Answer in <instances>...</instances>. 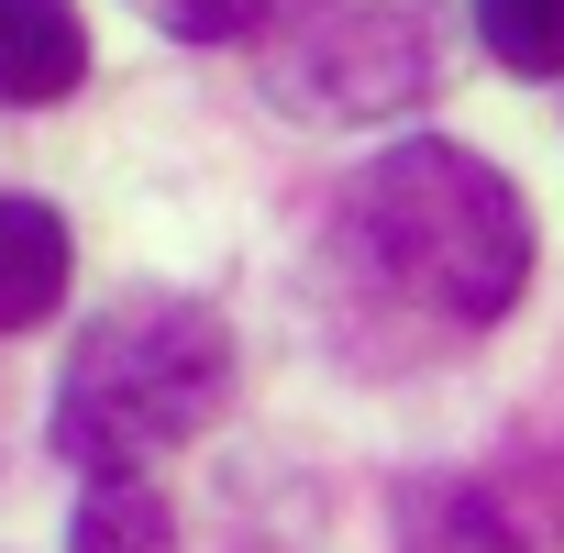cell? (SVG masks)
<instances>
[{
  "mask_svg": "<svg viewBox=\"0 0 564 553\" xmlns=\"http://www.w3.org/2000/svg\"><path fill=\"white\" fill-rule=\"evenodd\" d=\"M221 399H232V333L177 289H133L78 333L45 432L78 476L89 465H155L166 443L210 432Z\"/></svg>",
  "mask_w": 564,
  "mask_h": 553,
  "instance_id": "2",
  "label": "cell"
},
{
  "mask_svg": "<svg viewBox=\"0 0 564 553\" xmlns=\"http://www.w3.org/2000/svg\"><path fill=\"white\" fill-rule=\"evenodd\" d=\"M276 89L300 111H399L410 89H432V0H311L289 56H276Z\"/></svg>",
  "mask_w": 564,
  "mask_h": 553,
  "instance_id": "3",
  "label": "cell"
},
{
  "mask_svg": "<svg viewBox=\"0 0 564 553\" xmlns=\"http://www.w3.org/2000/svg\"><path fill=\"white\" fill-rule=\"evenodd\" d=\"M388 520H399V553H531L520 520H509L476 476H410Z\"/></svg>",
  "mask_w": 564,
  "mask_h": 553,
  "instance_id": "5",
  "label": "cell"
},
{
  "mask_svg": "<svg viewBox=\"0 0 564 553\" xmlns=\"http://www.w3.org/2000/svg\"><path fill=\"white\" fill-rule=\"evenodd\" d=\"M89 78V23L78 0H0V100L12 111H45Z\"/></svg>",
  "mask_w": 564,
  "mask_h": 553,
  "instance_id": "4",
  "label": "cell"
},
{
  "mask_svg": "<svg viewBox=\"0 0 564 553\" xmlns=\"http://www.w3.org/2000/svg\"><path fill=\"white\" fill-rule=\"evenodd\" d=\"M344 254L366 265V289L388 311L487 333L531 289V199L487 155L443 133H399L344 177Z\"/></svg>",
  "mask_w": 564,
  "mask_h": 553,
  "instance_id": "1",
  "label": "cell"
},
{
  "mask_svg": "<svg viewBox=\"0 0 564 553\" xmlns=\"http://www.w3.org/2000/svg\"><path fill=\"white\" fill-rule=\"evenodd\" d=\"M144 12H155L177 45H243V34L276 12V0H144Z\"/></svg>",
  "mask_w": 564,
  "mask_h": 553,
  "instance_id": "9",
  "label": "cell"
},
{
  "mask_svg": "<svg viewBox=\"0 0 564 553\" xmlns=\"http://www.w3.org/2000/svg\"><path fill=\"white\" fill-rule=\"evenodd\" d=\"M476 34L509 78H564V0H476Z\"/></svg>",
  "mask_w": 564,
  "mask_h": 553,
  "instance_id": "8",
  "label": "cell"
},
{
  "mask_svg": "<svg viewBox=\"0 0 564 553\" xmlns=\"http://www.w3.org/2000/svg\"><path fill=\"white\" fill-rule=\"evenodd\" d=\"M67 553H177V520H166V498L144 487V465H89Z\"/></svg>",
  "mask_w": 564,
  "mask_h": 553,
  "instance_id": "7",
  "label": "cell"
},
{
  "mask_svg": "<svg viewBox=\"0 0 564 553\" xmlns=\"http://www.w3.org/2000/svg\"><path fill=\"white\" fill-rule=\"evenodd\" d=\"M67 265H78V243L45 199H0V333H34L67 300Z\"/></svg>",
  "mask_w": 564,
  "mask_h": 553,
  "instance_id": "6",
  "label": "cell"
}]
</instances>
